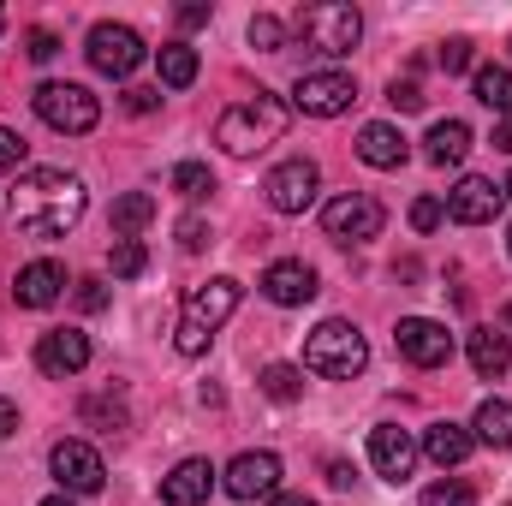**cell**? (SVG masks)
Segmentation results:
<instances>
[{
  "label": "cell",
  "mask_w": 512,
  "mask_h": 506,
  "mask_svg": "<svg viewBox=\"0 0 512 506\" xmlns=\"http://www.w3.org/2000/svg\"><path fill=\"white\" fill-rule=\"evenodd\" d=\"M227 495H233V501L280 495V459H274V453H239V459L227 465Z\"/></svg>",
  "instance_id": "cell-16"
},
{
  "label": "cell",
  "mask_w": 512,
  "mask_h": 506,
  "mask_svg": "<svg viewBox=\"0 0 512 506\" xmlns=\"http://www.w3.org/2000/svg\"><path fill=\"white\" fill-rule=\"evenodd\" d=\"M179 245H185V251H203V245H209V221H203V215H185V221H179Z\"/></svg>",
  "instance_id": "cell-38"
},
{
  "label": "cell",
  "mask_w": 512,
  "mask_h": 506,
  "mask_svg": "<svg viewBox=\"0 0 512 506\" xmlns=\"http://www.w3.org/2000/svg\"><path fill=\"white\" fill-rule=\"evenodd\" d=\"M262 298L268 304H280V310H298V304H310L316 298V268L310 262H268V274H262Z\"/></svg>",
  "instance_id": "cell-17"
},
{
  "label": "cell",
  "mask_w": 512,
  "mask_h": 506,
  "mask_svg": "<svg viewBox=\"0 0 512 506\" xmlns=\"http://www.w3.org/2000/svg\"><path fill=\"white\" fill-rule=\"evenodd\" d=\"M149 221H155V197H149V191H126V197L114 203V233H120V239L143 233Z\"/></svg>",
  "instance_id": "cell-27"
},
{
  "label": "cell",
  "mask_w": 512,
  "mask_h": 506,
  "mask_svg": "<svg viewBox=\"0 0 512 506\" xmlns=\"http://www.w3.org/2000/svg\"><path fill=\"white\" fill-rule=\"evenodd\" d=\"M209 18H215L209 6H179V24H185V30H197V24H209Z\"/></svg>",
  "instance_id": "cell-42"
},
{
  "label": "cell",
  "mask_w": 512,
  "mask_h": 506,
  "mask_svg": "<svg viewBox=\"0 0 512 506\" xmlns=\"http://www.w3.org/2000/svg\"><path fill=\"white\" fill-rule=\"evenodd\" d=\"M322 227H328L334 245H370V239H382L387 209L376 197H364V191H346V197H334L322 209Z\"/></svg>",
  "instance_id": "cell-7"
},
{
  "label": "cell",
  "mask_w": 512,
  "mask_h": 506,
  "mask_svg": "<svg viewBox=\"0 0 512 506\" xmlns=\"http://www.w3.org/2000/svg\"><path fill=\"white\" fill-rule=\"evenodd\" d=\"M251 48H262V54H280L286 48V24L274 12H256L251 18Z\"/></svg>",
  "instance_id": "cell-30"
},
{
  "label": "cell",
  "mask_w": 512,
  "mask_h": 506,
  "mask_svg": "<svg viewBox=\"0 0 512 506\" xmlns=\"http://www.w3.org/2000/svg\"><path fill=\"white\" fill-rule=\"evenodd\" d=\"M12 429H18V405H12V399H6V393H0V441H6V435H12Z\"/></svg>",
  "instance_id": "cell-44"
},
{
  "label": "cell",
  "mask_w": 512,
  "mask_h": 506,
  "mask_svg": "<svg viewBox=\"0 0 512 506\" xmlns=\"http://www.w3.org/2000/svg\"><path fill=\"white\" fill-rule=\"evenodd\" d=\"M501 203H507V191L495 185V179H459L453 191H447V215L459 221V227H483V221H495L501 215Z\"/></svg>",
  "instance_id": "cell-15"
},
{
  "label": "cell",
  "mask_w": 512,
  "mask_h": 506,
  "mask_svg": "<svg viewBox=\"0 0 512 506\" xmlns=\"http://www.w3.org/2000/svg\"><path fill=\"white\" fill-rule=\"evenodd\" d=\"M298 36H304V48H316V54L340 60V54H352V48H358L364 18H358V6H352V0H316V6H304V12H298Z\"/></svg>",
  "instance_id": "cell-5"
},
{
  "label": "cell",
  "mask_w": 512,
  "mask_h": 506,
  "mask_svg": "<svg viewBox=\"0 0 512 506\" xmlns=\"http://www.w3.org/2000/svg\"><path fill=\"white\" fill-rule=\"evenodd\" d=\"M352 102H358V84H352L346 72H304V78L292 84V108L310 114V120H334V114H346Z\"/></svg>",
  "instance_id": "cell-10"
},
{
  "label": "cell",
  "mask_w": 512,
  "mask_h": 506,
  "mask_svg": "<svg viewBox=\"0 0 512 506\" xmlns=\"http://www.w3.org/2000/svg\"><path fill=\"white\" fill-rule=\"evenodd\" d=\"M268 506H316L310 495H268Z\"/></svg>",
  "instance_id": "cell-45"
},
{
  "label": "cell",
  "mask_w": 512,
  "mask_h": 506,
  "mask_svg": "<svg viewBox=\"0 0 512 506\" xmlns=\"http://www.w3.org/2000/svg\"><path fill=\"white\" fill-rule=\"evenodd\" d=\"M435 60H441V72H465V66H471V42H465V36H453V42H441V54H435Z\"/></svg>",
  "instance_id": "cell-37"
},
{
  "label": "cell",
  "mask_w": 512,
  "mask_h": 506,
  "mask_svg": "<svg viewBox=\"0 0 512 506\" xmlns=\"http://www.w3.org/2000/svg\"><path fill=\"white\" fill-rule=\"evenodd\" d=\"M72 298H78V310H84V316H96V310H108V280H96V274H90V280H78V292H72Z\"/></svg>",
  "instance_id": "cell-34"
},
{
  "label": "cell",
  "mask_w": 512,
  "mask_h": 506,
  "mask_svg": "<svg viewBox=\"0 0 512 506\" xmlns=\"http://www.w3.org/2000/svg\"><path fill=\"white\" fill-rule=\"evenodd\" d=\"M304 370H316V376H328V381L364 376V370H370V340H364L352 322L328 316V322L304 340Z\"/></svg>",
  "instance_id": "cell-4"
},
{
  "label": "cell",
  "mask_w": 512,
  "mask_h": 506,
  "mask_svg": "<svg viewBox=\"0 0 512 506\" xmlns=\"http://www.w3.org/2000/svg\"><path fill=\"white\" fill-rule=\"evenodd\" d=\"M149 108H161V90H149V84H131V90H126V114H149Z\"/></svg>",
  "instance_id": "cell-39"
},
{
  "label": "cell",
  "mask_w": 512,
  "mask_h": 506,
  "mask_svg": "<svg viewBox=\"0 0 512 506\" xmlns=\"http://www.w3.org/2000/svg\"><path fill=\"white\" fill-rule=\"evenodd\" d=\"M90 364V334H78V328H48L42 340H36V370L54 381L78 376Z\"/></svg>",
  "instance_id": "cell-13"
},
{
  "label": "cell",
  "mask_w": 512,
  "mask_h": 506,
  "mask_svg": "<svg viewBox=\"0 0 512 506\" xmlns=\"http://www.w3.org/2000/svg\"><path fill=\"white\" fill-rule=\"evenodd\" d=\"M90 209V191L78 173H60V167H30L18 185H12V227L24 239H66Z\"/></svg>",
  "instance_id": "cell-1"
},
{
  "label": "cell",
  "mask_w": 512,
  "mask_h": 506,
  "mask_svg": "<svg viewBox=\"0 0 512 506\" xmlns=\"http://www.w3.org/2000/svg\"><path fill=\"white\" fill-rule=\"evenodd\" d=\"M316 185H322V167L304 161V155H292V161H280V167L262 179V197H268L274 215H304V209L316 203Z\"/></svg>",
  "instance_id": "cell-8"
},
{
  "label": "cell",
  "mask_w": 512,
  "mask_h": 506,
  "mask_svg": "<svg viewBox=\"0 0 512 506\" xmlns=\"http://www.w3.org/2000/svg\"><path fill=\"white\" fill-rule=\"evenodd\" d=\"M328 483H334V489H352V465H346V459H328Z\"/></svg>",
  "instance_id": "cell-43"
},
{
  "label": "cell",
  "mask_w": 512,
  "mask_h": 506,
  "mask_svg": "<svg viewBox=\"0 0 512 506\" xmlns=\"http://www.w3.org/2000/svg\"><path fill=\"white\" fill-rule=\"evenodd\" d=\"M280 131H286V108H280L268 90H256V96L233 102V108L215 120V143H221L227 155H256V149L280 143Z\"/></svg>",
  "instance_id": "cell-3"
},
{
  "label": "cell",
  "mask_w": 512,
  "mask_h": 506,
  "mask_svg": "<svg viewBox=\"0 0 512 506\" xmlns=\"http://www.w3.org/2000/svg\"><path fill=\"white\" fill-rule=\"evenodd\" d=\"M441 221H447V209H441L435 197H417V203H411V227H417V233H435Z\"/></svg>",
  "instance_id": "cell-36"
},
{
  "label": "cell",
  "mask_w": 512,
  "mask_h": 506,
  "mask_svg": "<svg viewBox=\"0 0 512 506\" xmlns=\"http://www.w3.org/2000/svg\"><path fill=\"white\" fill-rule=\"evenodd\" d=\"M155 72H161V84H167V90H191V84H197V48L167 42V48L155 54Z\"/></svg>",
  "instance_id": "cell-26"
},
{
  "label": "cell",
  "mask_w": 512,
  "mask_h": 506,
  "mask_svg": "<svg viewBox=\"0 0 512 506\" xmlns=\"http://www.w3.org/2000/svg\"><path fill=\"white\" fill-rule=\"evenodd\" d=\"M84 417H108V423H126V405H108V399H84Z\"/></svg>",
  "instance_id": "cell-41"
},
{
  "label": "cell",
  "mask_w": 512,
  "mask_h": 506,
  "mask_svg": "<svg viewBox=\"0 0 512 506\" xmlns=\"http://www.w3.org/2000/svg\"><path fill=\"white\" fill-rule=\"evenodd\" d=\"M42 506H78V501H66V495H48V501H42Z\"/></svg>",
  "instance_id": "cell-47"
},
{
  "label": "cell",
  "mask_w": 512,
  "mask_h": 506,
  "mask_svg": "<svg viewBox=\"0 0 512 506\" xmlns=\"http://www.w3.org/2000/svg\"><path fill=\"white\" fill-rule=\"evenodd\" d=\"M30 102H36L42 126L66 131V137H84V131H96V120H102V102L84 84H36Z\"/></svg>",
  "instance_id": "cell-6"
},
{
  "label": "cell",
  "mask_w": 512,
  "mask_h": 506,
  "mask_svg": "<svg viewBox=\"0 0 512 506\" xmlns=\"http://www.w3.org/2000/svg\"><path fill=\"white\" fill-rule=\"evenodd\" d=\"M501 191H507V197H512V173H507V185H501Z\"/></svg>",
  "instance_id": "cell-48"
},
{
  "label": "cell",
  "mask_w": 512,
  "mask_h": 506,
  "mask_svg": "<svg viewBox=\"0 0 512 506\" xmlns=\"http://www.w3.org/2000/svg\"><path fill=\"white\" fill-rule=\"evenodd\" d=\"M370 465H376V477H387V483H405V477L417 471V441H411V429L376 423V429H370Z\"/></svg>",
  "instance_id": "cell-14"
},
{
  "label": "cell",
  "mask_w": 512,
  "mask_h": 506,
  "mask_svg": "<svg viewBox=\"0 0 512 506\" xmlns=\"http://www.w3.org/2000/svg\"><path fill=\"white\" fill-rule=\"evenodd\" d=\"M60 292H66V268H60V262H48V256L24 262V268H18V280H12L18 310H48Z\"/></svg>",
  "instance_id": "cell-18"
},
{
  "label": "cell",
  "mask_w": 512,
  "mask_h": 506,
  "mask_svg": "<svg viewBox=\"0 0 512 506\" xmlns=\"http://www.w3.org/2000/svg\"><path fill=\"white\" fill-rule=\"evenodd\" d=\"M495 143H501V149L512 155V120H501V126H495Z\"/></svg>",
  "instance_id": "cell-46"
},
{
  "label": "cell",
  "mask_w": 512,
  "mask_h": 506,
  "mask_svg": "<svg viewBox=\"0 0 512 506\" xmlns=\"http://www.w3.org/2000/svg\"><path fill=\"white\" fill-rule=\"evenodd\" d=\"M262 393L280 399V405H292V399L304 393V376H298L292 364H268V370H262Z\"/></svg>",
  "instance_id": "cell-29"
},
{
  "label": "cell",
  "mask_w": 512,
  "mask_h": 506,
  "mask_svg": "<svg viewBox=\"0 0 512 506\" xmlns=\"http://www.w3.org/2000/svg\"><path fill=\"white\" fill-rule=\"evenodd\" d=\"M48 471H54V483H60L66 495H96V489L108 483V465H102V453H96L90 441H54Z\"/></svg>",
  "instance_id": "cell-12"
},
{
  "label": "cell",
  "mask_w": 512,
  "mask_h": 506,
  "mask_svg": "<svg viewBox=\"0 0 512 506\" xmlns=\"http://www.w3.org/2000/svg\"><path fill=\"white\" fill-rule=\"evenodd\" d=\"M24 54H30V60H54V54H60V36H54V30H30V48H24Z\"/></svg>",
  "instance_id": "cell-40"
},
{
  "label": "cell",
  "mask_w": 512,
  "mask_h": 506,
  "mask_svg": "<svg viewBox=\"0 0 512 506\" xmlns=\"http://www.w3.org/2000/svg\"><path fill=\"white\" fill-rule=\"evenodd\" d=\"M233 310H239V280H233V274H215V280L191 286V292H185V310H179L173 346H179L185 358H203L209 340H215V328H221Z\"/></svg>",
  "instance_id": "cell-2"
},
{
  "label": "cell",
  "mask_w": 512,
  "mask_h": 506,
  "mask_svg": "<svg viewBox=\"0 0 512 506\" xmlns=\"http://www.w3.org/2000/svg\"><path fill=\"white\" fill-rule=\"evenodd\" d=\"M24 155H30V143H24V131L0 126V173H18V167H24Z\"/></svg>",
  "instance_id": "cell-33"
},
{
  "label": "cell",
  "mask_w": 512,
  "mask_h": 506,
  "mask_svg": "<svg viewBox=\"0 0 512 506\" xmlns=\"http://www.w3.org/2000/svg\"><path fill=\"white\" fill-rule=\"evenodd\" d=\"M84 54H90V66H96L102 78H131L149 48H143V36H137L131 24H96L90 42H84Z\"/></svg>",
  "instance_id": "cell-9"
},
{
  "label": "cell",
  "mask_w": 512,
  "mask_h": 506,
  "mask_svg": "<svg viewBox=\"0 0 512 506\" xmlns=\"http://www.w3.org/2000/svg\"><path fill=\"white\" fill-rule=\"evenodd\" d=\"M393 346H399V358L417 364V370L453 364V334H447V322H429V316H405V322L393 328Z\"/></svg>",
  "instance_id": "cell-11"
},
{
  "label": "cell",
  "mask_w": 512,
  "mask_h": 506,
  "mask_svg": "<svg viewBox=\"0 0 512 506\" xmlns=\"http://www.w3.org/2000/svg\"><path fill=\"white\" fill-rule=\"evenodd\" d=\"M423 155H429L435 167H459V161L471 155V126H465V120H435L429 137H423Z\"/></svg>",
  "instance_id": "cell-22"
},
{
  "label": "cell",
  "mask_w": 512,
  "mask_h": 506,
  "mask_svg": "<svg viewBox=\"0 0 512 506\" xmlns=\"http://www.w3.org/2000/svg\"><path fill=\"white\" fill-rule=\"evenodd\" d=\"M209 495H215V465L209 459H179L161 477V501L167 506H203Z\"/></svg>",
  "instance_id": "cell-19"
},
{
  "label": "cell",
  "mask_w": 512,
  "mask_h": 506,
  "mask_svg": "<svg viewBox=\"0 0 512 506\" xmlns=\"http://www.w3.org/2000/svg\"><path fill=\"white\" fill-rule=\"evenodd\" d=\"M471 96H477L483 108H495L501 120H512V72H507V66H477Z\"/></svg>",
  "instance_id": "cell-25"
},
{
  "label": "cell",
  "mask_w": 512,
  "mask_h": 506,
  "mask_svg": "<svg viewBox=\"0 0 512 506\" xmlns=\"http://www.w3.org/2000/svg\"><path fill=\"white\" fill-rule=\"evenodd\" d=\"M173 191H179L185 203H197V197L215 191V173H209L203 161H179V167H173Z\"/></svg>",
  "instance_id": "cell-28"
},
{
  "label": "cell",
  "mask_w": 512,
  "mask_h": 506,
  "mask_svg": "<svg viewBox=\"0 0 512 506\" xmlns=\"http://www.w3.org/2000/svg\"><path fill=\"white\" fill-rule=\"evenodd\" d=\"M387 102H393L399 114H417V108H423V90H417L411 78H393V84H387Z\"/></svg>",
  "instance_id": "cell-35"
},
{
  "label": "cell",
  "mask_w": 512,
  "mask_h": 506,
  "mask_svg": "<svg viewBox=\"0 0 512 506\" xmlns=\"http://www.w3.org/2000/svg\"><path fill=\"white\" fill-rule=\"evenodd\" d=\"M507 322H512V304H507Z\"/></svg>",
  "instance_id": "cell-49"
},
{
  "label": "cell",
  "mask_w": 512,
  "mask_h": 506,
  "mask_svg": "<svg viewBox=\"0 0 512 506\" xmlns=\"http://www.w3.org/2000/svg\"><path fill=\"white\" fill-rule=\"evenodd\" d=\"M507 251H512V233H507Z\"/></svg>",
  "instance_id": "cell-50"
},
{
  "label": "cell",
  "mask_w": 512,
  "mask_h": 506,
  "mask_svg": "<svg viewBox=\"0 0 512 506\" xmlns=\"http://www.w3.org/2000/svg\"><path fill=\"white\" fill-rule=\"evenodd\" d=\"M471 435H477L483 447H501V453H507L512 447V405L507 399H483L477 417H471Z\"/></svg>",
  "instance_id": "cell-23"
},
{
  "label": "cell",
  "mask_w": 512,
  "mask_h": 506,
  "mask_svg": "<svg viewBox=\"0 0 512 506\" xmlns=\"http://www.w3.org/2000/svg\"><path fill=\"white\" fill-rule=\"evenodd\" d=\"M423 506H477V489L447 477V483H429V489H423Z\"/></svg>",
  "instance_id": "cell-31"
},
{
  "label": "cell",
  "mask_w": 512,
  "mask_h": 506,
  "mask_svg": "<svg viewBox=\"0 0 512 506\" xmlns=\"http://www.w3.org/2000/svg\"><path fill=\"white\" fill-rule=\"evenodd\" d=\"M507 364H512L507 334H495V328H477V334H471V370H477L483 381H495Z\"/></svg>",
  "instance_id": "cell-24"
},
{
  "label": "cell",
  "mask_w": 512,
  "mask_h": 506,
  "mask_svg": "<svg viewBox=\"0 0 512 506\" xmlns=\"http://www.w3.org/2000/svg\"><path fill=\"white\" fill-rule=\"evenodd\" d=\"M405 131L399 126H387V120H376V126H364L358 131V161L364 167H382V173H393V167H405Z\"/></svg>",
  "instance_id": "cell-21"
},
{
  "label": "cell",
  "mask_w": 512,
  "mask_h": 506,
  "mask_svg": "<svg viewBox=\"0 0 512 506\" xmlns=\"http://www.w3.org/2000/svg\"><path fill=\"white\" fill-rule=\"evenodd\" d=\"M471 447H477V435H471L465 423H429V429H423V447H417V453H423L429 465L453 471V465H465V459H471Z\"/></svg>",
  "instance_id": "cell-20"
},
{
  "label": "cell",
  "mask_w": 512,
  "mask_h": 506,
  "mask_svg": "<svg viewBox=\"0 0 512 506\" xmlns=\"http://www.w3.org/2000/svg\"><path fill=\"white\" fill-rule=\"evenodd\" d=\"M108 262H114V274H120V280H137V274L149 268V251H143L137 239H120V245H114V256H108Z\"/></svg>",
  "instance_id": "cell-32"
}]
</instances>
